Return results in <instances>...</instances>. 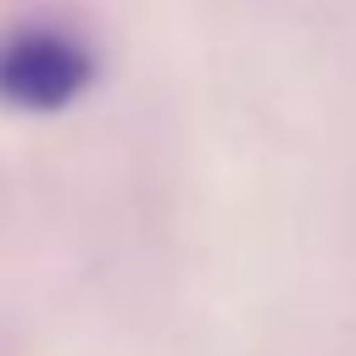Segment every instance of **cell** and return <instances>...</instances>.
I'll use <instances>...</instances> for the list:
<instances>
[{"instance_id":"obj_1","label":"cell","mask_w":356,"mask_h":356,"mask_svg":"<svg viewBox=\"0 0 356 356\" xmlns=\"http://www.w3.org/2000/svg\"><path fill=\"white\" fill-rule=\"evenodd\" d=\"M95 79V53L68 26H11L0 37V105L11 111H63Z\"/></svg>"}]
</instances>
